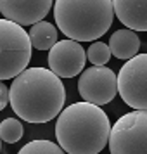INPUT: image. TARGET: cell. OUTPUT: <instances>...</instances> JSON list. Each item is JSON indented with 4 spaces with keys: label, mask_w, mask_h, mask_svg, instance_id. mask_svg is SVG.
<instances>
[{
    "label": "cell",
    "mask_w": 147,
    "mask_h": 154,
    "mask_svg": "<svg viewBox=\"0 0 147 154\" xmlns=\"http://www.w3.org/2000/svg\"><path fill=\"white\" fill-rule=\"evenodd\" d=\"M107 144L114 154H147V111L133 109L118 118Z\"/></svg>",
    "instance_id": "obj_5"
},
{
    "label": "cell",
    "mask_w": 147,
    "mask_h": 154,
    "mask_svg": "<svg viewBox=\"0 0 147 154\" xmlns=\"http://www.w3.org/2000/svg\"><path fill=\"white\" fill-rule=\"evenodd\" d=\"M49 68L59 78H75L87 63V52L76 40H57L49 50Z\"/></svg>",
    "instance_id": "obj_8"
},
{
    "label": "cell",
    "mask_w": 147,
    "mask_h": 154,
    "mask_svg": "<svg viewBox=\"0 0 147 154\" xmlns=\"http://www.w3.org/2000/svg\"><path fill=\"white\" fill-rule=\"evenodd\" d=\"M111 123L100 106L75 102L57 116L56 139L68 154H99L109 142Z\"/></svg>",
    "instance_id": "obj_2"
},
{
    "label": "cell",
    "mask_w": 147,
    "mask_h": 154,
    "mask_svg": "<svg viewBox=\"0 0 147 154\" xmlns=\"http://www.w3.org/2000/svg\"><path fill=\"white\" fill-rule=\"evenodd\" d=\"M109 49H111V54L114 57L128 61L133 56H137V52L140 49V38L130 28L118 29L109 38Z\"/></svg>",
    "instance_id": "obj_11"
},
{
    "label": "cell",
    "mask_w": 147,
    "mask_h": 154,
    "mask_svg": "<svg viewBox=\"0 0 147 154\" xmlns=\"http://www.w3.org/2000/svg\"><path fill=\"white\" fill-rule=\"evenodd\" d=\"M111 49L109 45H106L104 42H93L87 49V59L90 61L93 66H106L111 59Z\"/></svg>",
    "instance_id": "obj_15"
},
{
    "label": "cell",
    "mask_w": 147,
    "mask_h": 154,
    "mask_svg": "<svg viewBox=\"0 0 147 154\" xmlns=\"http://www.w3.org/2000/svg\"><path fill=\"white\" fill-rule=\"evenodd\" d=\"M118 92L132 109L147 111V54L128 59L118 75Z\"/></svg>",
    "instance_id": "obj_6"
},
{
    "label": "cell",
    "mask_w": 147,
    "mask_h": 154,
    "mask_svg": "<svg viewBox=\"0 0 147 154\" xmlns=\"http://www.w3.org/2000/svg\"><path fill=\"white\" fill-rule=\"evenodd\" d=\"M114 16L133 31H147V0H112Z\"/></svg>",
    "instance_id": "obj_10"
},
{
    "label": "cell",
    "mask_w": 147,
    "mask_h": 154,
    "mask_svg": "<svg viewBox=\"0 0 147 154\" xmlns=\"http://www.w3.org/2000/svg\"><path fill=\"white\" fill-rule=\"evenodd\" d=\"M54 19L68 38L93 42L111 28L112 0H56Z\"/></svg>",
    "instance_id": "obj_3"
},
{
    "label": "cell",
    "mask_w": 147,
    "mask_h": 154,
    "mask_svg": "<svg viewBox=\"0 0 147 154\" xmlns=\"http://www.w3.org/2000/svg\"><path fill=\"white\" fill-rule=\"evenodd\" d=\"M78 92L87 102L95 106L109 104L118 94V76L111 68L90 66L78 78Z\"/></svg>",
    "instance_id": "obj_7"
},
{
    "label": "cell",
    "mask_w": 147,
    "mask_h": 154,
    "mask_svg": "<svg viewBox=\"0 0 147 154\" xmlns=\"http://www.w3.org/2000/svg\"><path fill=\"white\" fill-rule=\"evenodd\" d=\"M111 154H114V152H111Z\"/></svg>",
    "instance_id": "obj_18"
},
{
    "label": "cell",
    "mask_w": 147,
    "mask_h": 154,
    "mask_svg": "<svg viewBox=\"0 0 147 154\" xmlns=\"http://www.w3.org/2000/svg\"><path fill=\"white\" fill-rule=\"evenodd\" d=\"M54 0H0L2 16L21 26H31L50 12Z\"/></svg>",
    "instance_id": "obj_9"
},
{
    "label": "cell",
    "mask_w": 147,
    "mask_h": 154,
    "mask_svg": "<svg viewBox=\"0 0 147 154\" xmlns=\"http://www.w3.org/2000/svg\"><path fill=\"white\" fill-rule=\"evenodd\" d=\"M0 151H2V139H0Z\"/></svg>",
    "instance_id": "obj_17"
},
{
    "label": "cell",
    "mask_w": 147,
    "mask_h": 154,
    "mask_svg": "<svg viewBox=\"0 0 147 154\" xmlns=\"http://www.w3.org/2000/svg\"><path fill=\"white\" fill-rule=\"evenodd\" d=\"M9 104V87L4 83V80H0V111L5 109Z\"/></svg>",
    "instance_id": "obj_16"
},
{
    "label": "cell",
    "mask_w": 147,
    "mask_h": 154,
    "mask_svg": "<svg viewBox=\"0 0 147 154\" xmlns=\"http://www.w3.org/2000/svg\"><path fill=\"white\" fill-rule=\"evenodd\" d=\"M23 133L24 128L17 118H7L0 123V139L7 144H16L17 140H21Z\"/></svg>",
    "instance_id": "obj_14"
},
{
    "label": "cell",
    "mask_w": 147,
    "mask_h": 154,
    "mask_svg": "<svg viewBox=\"0 0 147 154\" xmlns=\"http://www.w3.org/2000/svg\"><path fill=\"white\" fill-rule=\"evenodd\" d=\"M31 40L24 26L5 17L0 19V80L16 78L31 59Z\"/></svg>",
    "instance_id": "obj_4"
},
{
    "label": "cell",
    "mask_w": 147,
    "mask_h": 154,
    "mask_svg": "<svg viewBox=\"0 0 147 154\" xmlns=\"http://www.w3.org/2000/svg\"><path fill=\"white\" fill-rule=\"evenodd\" d=\"M17 154H66L59 144H54L52 140H31L26 146H23Z\"/></svg>",
    "instance_id": "obj_13"
},
{
    "label": "cell",
    "mask_w": 147,
    "mask_h": 154,
    "mask_svg": "<svg viewBox=\"0 0 147 154\" xmlns=\"http://www.w3.org/2000/svg\"><path fill=\"white\" fill-rule=\"evenodd\" d=\"M9 102L23 121L47 123L63 111L66 88L50 68H28L14 78Z\"/></svg>",
    "instance_id": "obj_1"
},
{
    "label": "cell",
    "mask_w": 147,
    "mask_h": 154,
    "mask_svg": "<svg viewBox=\"0 0 147 154\" xmlns=\"http://www.w3.org/2000/svg\"><path fill=\"white\" fill-rule=\"evenodd\" d=\"M29 40L33 49L50 50L57 43V28L49 21H38L29 28Z\"/></svg>",
    "instance_id": "obj_12"
}]
</instances>
